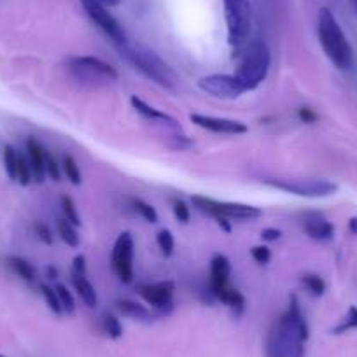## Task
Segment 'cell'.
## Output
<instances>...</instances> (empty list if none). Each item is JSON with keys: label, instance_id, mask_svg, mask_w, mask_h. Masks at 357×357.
Returning a JSON list of instances; mask_svg holds the SVG:
<instances>
[{"label": "cell", "instance_id": "cell-1", "mask_svg": "<svg viewBox=\"0 0 357 357\" xmlns=\"http://www.w3.org/2000/svg\"><path fill=\"white\" fill-rule=\"evenodd\" d=\"M310 336L307 319L301 312L300 300L293 294L289 308L272 326L264 343L266 357H305V343Z\"/></svg>", "mask_w": 357, "mask_h": 357}, {"label": "cell", "instance_id": "cell-2", "mask_svg": "<svg viewBox=\"0 0 357 357\" xmlns=\"http://www.w3.org/2000/svg\"><path fill=\"white\" fill-rule=\"evenodd\" d=\"M317 33L319 43L324 50L326 56L331 60L335 67L347 70L354 65V51L347 39L345 32L340 26L338 20L335 18L328 8H322L317 16Z\"/></svg>", "mask_w": 357, "mask_h": 357}, {"label": "cell", "instance_id": "cell-3", "mask_svg": "<svg viewBox=\"0 0 357 357\" xmlns=\"http://www.w3.org/2000/svg\"><path fill=\"white\" fill-rule=\"evenodd\" d=\"M118 50L121 51L123 56L137 68L142 72L147 79H151L156 84L163 86V88L175 91L178 86V77L174 72V68L161 60L154 51L147 50L144 46H132V44L125 43L119 44Z\"/></svg>", "mask_w": 357, "mask_h": 357}, {"label": "cell", "instance_id": "cell-4", "mask_svg": "<svg viewBox=\"0 0 357 357\" xmlns=\"http://www.w3.org/2000/svg\"><path fill=\"white\" fill-rule=\"evenodd\" d=\"M270 61H272V56H270V50H268L266 44L256 40V43L247 46L235 74V77L238 79L245 91L259 88V84L266 79L268 70H270Z\"/></svg>", "mask_w": 357, "mask_h": 357}, {"label": "cell", "instance_id": "cell-5", "mask_svg": "<svg viewBox=\"0 0 357 357\" xmlns=\"http://www.w3.org/2000/svg\"><path fill=\"white\" fill-rule=\"evenodd\" d=\"M68 72L75 81L89 88H100L118 81L119 74L112 65L97 56H74L68 60Z\"/></svg>", "mask_w": 357, "mask_h": 357}, {"label": "cell", "instance_id": "cell-6", "mask_svg": "<svg viewBox=\"0 0 357 357\" xmlns=\"http://www.w3.org/2000/svg\"><path fill=\"white\" fill-rule=\"evenodd\" d=\"M225 6L228 44L233 50H240L247 43L252 25V9L249 0H222Z\"/></svg>", "mask_w": 357, "mask_h": 357}, {"label": "cell", "instance_id": "cell-7", "mask_svg": "<svg viewBox=\"0 0 357 357\" xmlns=\"http://www.w3.org/2000/svg\"><path fill=\"white\" fill-rule=\"evenodd\" d=\"M193 207L200 211L202 214H207L211 218H228L236 219V221H252V219L261 218V208L252 207L245 204H233V202H218L207 197H193Z\"/></svg>", "mask_w": 357, "mask_h": 357}, {"label": "cell", "instance_id": "cell-8", "mask_svg": "<svg viewBox=\"0 0 357 357\" xmlns=\"http://www.w3.org/2000/svg\"><path fill=\"white\" fill-rule=\"evenodd\" d=\"M266 186L305 198H328L338 191V186L324 178H307V181H282V178H264Z\"/></svg>", "mask_w": 357, "mask_h": 357}, {"label": "cell", "instance_id": "cell-9", "mask_svg": "<svg viewBox=\"0 0 357 357\" xmlns=\"http://www.w3.org/2000/svg\"><path fill=\"white\" fill-rule=\"evenodd\" d=\"M198 88L207 95L222 100H235L240 95L245 93L243 86L240 84L235 75L228 74H211L198 79Z\"/></svg>", "mask_w": 357, "mask_h": 357}, {"label": "cell", "instance_id": "cell-10", "mask_svg": "<svg viewBox=\"0 0 357 357\" xmlns=\"http://www.w3.org/2000/svg\"><path fill=\"white\" fill-rule=\"evenodd\" d=\"M133 249L135 242L132 233L123 231L112 249V268L123 284H130L133 280Z\"/></svg>", "mask_w": 357, "mask_h": 357}, {"label": "cell", "instance_id": "cell-11", "mask_svg": "<svg viewBox=\"0 0 357 357\" xmlns=\"http://www.w3.org/2000/svg\"><path fill=\"white\" fill-rule=\"evenodd\" d=\"M82 8H84V11L88 13L91 22H93L95 25L100 26V29L104 30V32L107 33V36L111 37L118 46L119 44L128 43V40H126L125 30H123V26L119 25L118 20H116L114 16L107 11V8H104L98 0H86V2H82Z\"/></svg>", "mask_w": 357, "mask_h": 357}, {"label": "cell", "instance_id": "cell-12", "mask_svg": "<svg viewBox=\"0 0 357 357\" xmlns=\"http://www.w3.org/2000/svg\"><path fill=\"white\" fill-rule=\"evenodd\" d=\"M174 291L175 284L172 280H163V282L147 284V286L139 287V294L147 305L154 308V314L156 315L170 314Z\"/></svg>", "mask_w": 357, "mask_h": 357}, {"label": "cell", "instance_id": "cell-13", "mask_svg": "<svg viewBox=\"0 0 357 357\" xmlns=\"http://www.w3.org/2000/svg\"><path fill=\"white\" fill-rule=\"evenodd\" d=\"M191 121L200 128L208 130L214 133H226V135H243L247 133V125L242 121H235V119L226 118H214V116L205 114H191Z\"/></svg>", "mask_w": 357, "mask_h": 357}, {"label": "cell", "instance_id": "cell-14", "mask_svg": "<svg viewBox=\"0 0 357 357\" xmlns=\"http://www.w3.org/2000/svg\"><path fill=\"white\" fill-rule=\"evenodd\" d=\"M46 153L47 151H44V147L33 137L26 140V160L30 163L33 181L37 183H44L46 178Z\"/></svg>", "mask_w": 357, "mask_h": 357}, {"label": "cell", "instance_id": "cell-15", "mask_svg": "<svg viewBox=\"0 0 357 357\" xmlns=\"http://www.w3.org/2000/svg\"><path fill=\"white\" fill-rule=\"evenodd\" d=\"M231 275V263L226 256L218 254L211 261V294L221 287L228 286Z\"/></svg>", "mask_w": 357, "mask_h": 357}, {"label": "cell", "instance_id": "cell-16", "mask_svg": "<svg viewBox=\"0 0 357 357\" xmlns=\"http://www.w3.org/2000/svg\"><path fill=\"white\" fill-rule=\"evenodd\" d=\"M130 104H132V107L135 109V111L139 112V114L142 116V118L151 119V121L165 123V125L172 126V128H177V126H178L177 119L172 118V116L167 114V112L158 111V109H154L153 105L146 104V102H144L142 98L137 97V95H132V97H130Z\"/></svg>", "mask_w": 357, "mask_h": 357}, {"label": "cell", "instance_id": "cell-17", "mask_svg": "<svg viewBox=\"0 0 357 357\" xmlns=\"http://www.w3.org/2000/svg\"><path fill=\"white\" fill-rule=\"evenodd\" d=\"M303 228L305 233H307L312 240H317V242H329V240H333V236H335V226H333L328 219H307Z\"/></svg>", "mask_w": 357, "mask_h": 357}, {"label": "cell", "instance_id": "cell-18", "mask_svg": "<svg viewBox=\"0 0 357 357\" xmlns=\"http://www.w3.org/2000/svg\"><path fill=\"white\" fill-rule=\"evenodd\" d=\"M212 298L221 301L226 307L231 308L236 315L242 314L243 308H245V298H243L242 293H240L236 287H233L231 284H228V286L221 287V289H218L215 293H212Z\"/></svg>", "mask_w": 357, "mask_h": 357}, {"label": "cell", "instance_id": "cell-19", "mask_svg": "<svg viewBox=\"0 0 357 357\" xmlns=\"http://www.w3.org/2000/svg\"><path fill=\"white\" fill-rule=\"evenodd\" d=\"M72 286L77 291V294L81 296V300L88 305L89 308H95L98 305V296L97 291H95L93 284L86 279V275H77V273H72Z\"/></svg>", "mask_w": 357, "mask_h": 357}, {"label": "cell", "instance_id": "cell-20", "mask_svg": "<svg viewBox=\"0 0 357 357\" xmlns=\"http://www.w3.org/2000/svg\"><path fill=\"white\" fill-rule=\"evenodd\" d=\"M116 307H118V310L121 312L123 315L132 319H139V321H151V319L156 317V314L147 310L144 305L137 303V301H132V300H118L116 301Z\"/></svg>", "mask_w": 357, "mask_h": 357}, {"label": "cell", "instance_id": "cell-21", "mask_svg": "<svg viewBox=\"0 0 357 357\" xmlns=\"http://www.w3.org/2000/svg\"><path fill=\"white\" fill-rule=\"evenodd\" d=\"M8 263H9V266H11L13 272H15L20 279L25 280V282H29V284L36 282L37 272H36V268H33L29 261L23 259V257H18V256H11L8 259Z\"/></svg>", "mask_w": 357, "mask_h": 357}, {"label": "cell", "instance_id": "cell-22", "mask_svg": "<svg viewBox=\"0 0 357 357\" xmlns=\"http://www.w3.org/2000/svg\"><path fill=\"white\" fill-rule=\"evenodd\" d=\"M58 233H60V238L67 243L68 247H79V235L75 231V226L72 222H68L67 219H58L56 221Z\"/></svg>", "mask_w": 357, "mask_h": 357}, {"label": "cell", "instance_id": "cell-23", "mask_svg": "<svg viewBox=\"0 0 357 357\" xmlns=\"http://www.w3.org/2000/svg\"><path fill=\"white\" fill-rule=\"evenodd\" d=\"M301 284L315 298L322 296L326 293V282L322 280V277L315 275V273H305V275H301Z\"/></svg>", "mask_w": 357, "mask_h": 357}, {"label": "cell", "instance_id": "cell-24", "mask_svg": "<svg viewBox=\"0 0 357 357\" xmlns=\"http://www.w3.org/2000/svg\"><path fill=\"white\" fill-rule=\"evenodd\" d=\"M61 170H63V174L67 175V178L74 184V186H79V184H81V170H79L77 161H75L70 154H65L63 160H61Z\"/></svg>", "mask_w": 357, "mask_h": 357}, {"label": "cell", "instance_id": "cell-25", "mask_svg": "<svg viewBox=\"0 0 357 357\" xmlns=\"http://www.w3.org/2000/svg\"><path fill=\"white\" fill-rule=\"evenodd\" d=\"M18 156L20 153L13 146L8 144L4 147V167L11 181H16V177H18Z\"/></svg>", "mask_w": 357, "mask_h": 357}, {"label": "cell", "instance_id": "cell-26", "mask_svg": "<svg viewBox=\"0 0 357 357\" xmlns=\"http://www.w3.org/2000/svg\"><path fill=\"white\" fill-rule=\"evenodd\" d=\"M102 329H104L105 335L112 340H118L123 336V326L119 322V319L112 314H105L102 317Z\"/></svg>", "mask_w": 357, "mask_h": 357}, {"label": "cell", "instance_id": "cell-27", "mask_svg": "<svg viewBox=\"0 0 357 357\" xmlns=\"http://www.w3.org/2000/svg\"><path fill=\"white\" fill-rule=\"evenodd\" d=\"M39 287H40V294H43L44 301H46V305L50 307V310L56 315L63 314V308H61L60 300H58L56 291H54L51 286H47V284H40Z\"/></svg>", "mask_w": 357, "mask_h": 357}, {"label": "cell", "instance_id": "cell-28", "mask_svg": "<svg viewBox=\"0 0 357 357\" xmlns=\"http://www.w3.org/2000/svg\"><path fill=\"white\" fill-rule=\"evenodd\" d=\"M54 291H56L61 308H63V314H68V315L74 314V312H75V300H74V296H72L70 291L67 289V286H65V284H56Z\"/></svg>", "mask_w": 357, "mask_h": 357}, {"label": "cell", "instance_id": "cell-29", "mask_svg": "<svg viewBox=\"0 0 357 357\" xmlns=\"http://www.w3.org/2000/svg\"><path fill=\"white\" fill-rule=\"evenodd\" d=\"M349 329H357V307H354V305L349 308L345 319L338 326H335L331 333L333 335H342V333H347Z\"/></svg>", "mask_w": 357, "mask_h": 357}, {"label": "cell", "instance_id": "cell-30", "mask_svg": "<svg viewBox=\"0 0 357 357\" xmlns=\"http://www.w3.org/2000/svg\"><path fill=\"white\" fill-rule=\"evenodd\" d=\"M61 211H63L65 219H67L68 222H72L74 226L81 225V218H79L77 207H75L74 200H72L70 197H67V195L61 197Z\"/></svg>", "mask_w": 357, "mask_h": 357}, {"label": "cell", "instance_id": "cell-31", "mask_svg": "<svg viewBox=\"0 0 357 357\" xmlns=\"http://www.w3.org/2000/svg\"><path fill=\"white\" fill-rule=\"evenodd\" d=\"M132 205L133 208H135V212H139L147 222H158V212L153 205L147 204V202L144 200H139V198H133Z\"/></svg>", "mask_w": 357, "mask_h": 357}, {"label": "cell", "instance_id": "cell-32", "mask_svg": "<svg viewBox=\"0 0 357 357\" xmlns=\"http://www.w3.org/2000/svg\"><path fill=\"white\" fill-rule=\"evenodd\" d=\"M156 242H158V247L161 249V254H163L165 257H170L172 254H174L175 240H174V235H172L168 229H161V231L158 233Z\"/></svg>", "mask_w": 357, "mask_h": 357}, {"label": "cell", "instance_id": "cell-33", "mask_svg": "<svg viewBox=\"0 0 357 357\" xmlns=\"http://www.w3.org/2000/svg\"><path fill=\"white\" fill-rule=\"evenodd\" d=\"M32 170H30V163L29 160H26L23 154H20L18 156V177H16V181H18L22 186H29L30 183H32Z\"/></svg>", "mask_w": 357, "mask_h": 357}, {"label": "cell", "instance_id": "cell-34", "mask_svg": "<svg viewBox=\"0 0 357 357\" xmlns=\"http://www.w3.org/2000/svg\"><path fill=\"white\" fill-rule=\"evenodd\" d=\"M172 211H174V215L175 219H177L181 225H188L191 219V211L190 207H188V204L184 200H174L172 202Z\"/></svg>", "mask_w": 357, "mask_h": 357}, {"label": "cell", "instance_id": "cell-35", "mask_svg": "<svg viewBox=\"0 0 357 357\" xmlns=\"http://www.w3.org/2000/svg\"><path fill=\"white\" fill-rule=\"evenodd\" d=\"M33 231H36L37 238H39L43 243H46V245H51V243H53L54 240L53 231H51V228L46 225V222L37 221L36 225H33Z\"/></svg>", "mask_w": 357, "mask_h": 357}, {"label": "cell", "instance_id": "cell-36", "mask_svg": "<svg viewBox=\"0 0 357 357\" xmlns=\"http://www.w3.org/2000/svg\"><path fill=\"white\" fill-rule=\"evenodd\" d=\"M250 256H252V259L257 264H266L272 259V252H270V249L266 245H254L250 249Z\"/></svg>", "mask_w": 357, "mask_h": 357}, {"label": "cell", "instance_id": "cell-37", "mask_svg": "<svg viewBox=\"0 0 357 357\" xmlns=\"http://www.w3.org/2000/svg\"><path fill=\"white\" fill-rule=\"evenodd\" d=\"M46 175H50L53 181H60L61 177L60 165L56 163V160L50 153H46Z\"/></svg>", "mask_w": 357, "mask_h": 357}, {"label": "cell", "instance_id": "cell-38", "mask_svg": "<svg viewBox=\"0 0 357 357\" xmlns=\"http://www.w3.org/2000/svg\"><path fill=\"white\" fill-rule=\"evenodd\" d=\"M298 118H300L303 123H308V125L319 121L317 112H315L314 109H310V107H300V109H298Z\"/></svg>", "mask_w": 357, "mask_h": 357}, {"label": "cell", "instance_id": "cell-39", "mask_svg": "<svg viewBox=\"0 0 357 357\" xmlns=\"http://www.w3.org/2000/svg\"><path fill=\"white\" fill-rule=\"evenodd\" d=\"M190 147H193V142H191V140L188 139L186 135H175L174 137V144H172V149L186 151V149H190Z\"/></svg>", "mask_w": 357, "mask_h": 357}, {"label": "cell", "instance_id": "cell-40", "mask_svg": "<svg viewBox=\"0 0 357 357\" xmlns=\"http://www.w3.org/2000/svg\"><path fill=\"white\" fill-rule=\"evenodd\" d=\"M72 273H77V275H86V257L82 254L74 257V263H72Z\"/></svg>", "mask_w": 357, "mask_h": 357}, {"label": "cell", "instance_id": "cell-41", "mask_svg": "<svg viewBox=\"0 0 357 357\" xmlns=\"http://www.w3.org/2000/svg\"><path fill=\"white\" fill-rule=\"evenodd\" d=\"M280 236H282V231L277 228H266L261 231V238L266 240V242H275V240H279Z\"/></svg>", "mask_w": 357, "mask_h": 357}, {"label": "cell", "instance_id": "cell-42", "mask_svg": "<svg viewBox=\"0 0 357 357\" xmlns=\"http://www.w3.org/2000/svg\"><path fill=\"white\" fill-rule=\"evenodd\" d=\"M215 221H218L219 228L225 229L226 233H231V221H229L228 218H218Z\"/></svg>", "mask_w": 357, "mask_h": 357}, {"label": "cell", "instance_id": "cell-43", "mask_svg": "<svg viewBox=\"0 0 357 357\" xmlns=\"http://www.w3.org/2000/svg\"><path fill=\"white\" fill-rule=\"evenodd\" d=\"M104 8H114V6H119L123 0H98Z\"/></svg>", "mask_w": 357, "mask_h": 357}, {"label": "cell", "instance_id": "cell-44", "mask_svg": "<svg viewBox=\"0 0 357 357\" xmlns=\"http://www.w3.org/2000/svg\"><path fill=\"white\" fill-rule=\"evenodd\" d=\"M46 272H47V277H50V279H58V268L47 266Z\"/></svg>", "mask_w": 357, "mask_h": 357}, {"label": "cell", "instance_id": "cell-45", "mask_svg": "<svg viewBox=\"0 0 357 357\" xmlns=\"http://www.w3.org/2000/svg\"><path fill=\"white\" fill-rule=\"evenodd\" d=\"M349 229L354 233V235H357V218H352L349 221Z\"/></svg>", "mask_w": 357, "mask_h": 357}, {"label": "cell", "instance_id": "cell-46", "mask_svg": "<svg viewBox=\"0 0 357 357\" xmlns=\"http://www.w3.org/2000/svg\"><path fill=\"white\" fill-rule=\"evenodd\" d=\"M350 4H352L354 11H356V13H357V0H350Z\"/></svg>", "mask_w": 357, "mask_h": 357}, {"label": "cell", "instance_id": "cell-47", "mask_svg": "<svg viewBox=\"0 0 357 357\" xmlns=\"http://www.w3.org/2000/svg\"><path fill=\"white\" fill-rule=\"evenodd\" d=\"M82 2H86V0H81V4H82Z\"/></svg>", "mask_w": 357, "mask_h": 357}, {"label": "cell", "instance_id": "cell-48", "mask_svg": "<svg viewBox=\"0 0 357 357\" xmlns=\"http://www.w3.org/2000/svg\"><path fill=\"white\" fill-rule=\"evenodd\" d=\"M0 357H6V356H2V354H0Z\"/></svg>", "mask_w": 357, "mask_h": 357}]
</instances>
